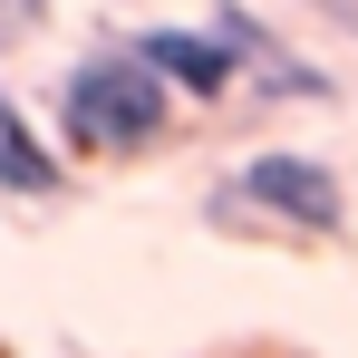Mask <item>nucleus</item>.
<instances>
[{"instance_id":"obj_3","label":"nucleus","mask_w":358,"mask_h":358,"mask_svg":"<svg viewBox=\"0 0 358 358\" xmlns=\"http://www.w3.org/2000/svg\"><path fill=\"white\" fill-rule=\"evenodd\" d=\"M213 39L262 78V97H310V107H329V97H339V78H329L320 59H300V49L262 20V10H252V0H213Z\"/></svg>"},{"instance_id":"obj_1","label":"nucleus","mask_w":358,"mask_h":358,"mask_svg":"<svg viewBox=\"0 0 358 358\" xmlns=\"http://www.w3.org/2000/svg\"><path fill=\"white\" fill-rule=\"evenodd\" d=\"M175 107L184 97L136 59V39H97L59 78V145L68 155H145V145H165Z\"/></svg>"},{"instance_id":"obj_5","label":"nucleus","mask_w":358,"mask_h":358,"mask_svg":"<svg viewBox=\"0 0 358 358\" xmlns=\"http://www.w3.org/2000/svg\"><path fill=\"white\" fill-rule=\"evenodd\" d=\"M0 194H20V203H59V194H68L59 145L20 117V97H0Z\"/></svg>"},{"instance_id":"obj_6","label":"nucleus","mask_w":358,"mask_h":358,"mask_svg":"<svg viewBox=\"0 0 358 358\" xmlns=\"http://www.w3.org/2000/svg\"><path fill=\"white\" fill-rule=\"evenodd\" d=\"M300 10H320L329 29H349V39H358V0H300Z\"/></svg>"},{"instance_id":"obj_4","label":"nucleus","mask_w":358,"mask_h":358,"mask_svg":"<svg viewBox=\"0 0 358 358\" xmlns=\"http://www.w3.org/2000/svg\"><path fill=\"white\" fill-rule=\"evenodd\" d=\"M136 59L155 68L175 97H194V107H223L242 87V59L213 39V29H165V20H155V29H136Z\"/></svg>"},{"instance_id":"obj_2","label":"nucleus","mask_w":358,"mask_h":358,"mask_svg":"<svg viewBox=\"0 0 358 358\" xmlns=\"http://www.w3.org/2000/svg\"><path fill=\"white\" fill-rule=\"evenodd\" d=\"M213 213L271 223V233H300V242H339L349 233V184H339V165H320L300 145H262V155L233 165V184L213 194Z\"/></svg>"}]
</instances>
